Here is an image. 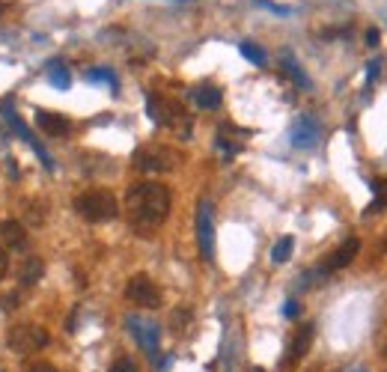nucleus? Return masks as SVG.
Segmentation results:
<instances>
[{"mask_svg":"<svg viewBox=\"0 0 387 372\" xmlns=\"http://www.w3.org/2000/svg\"><path fill=\"white\" fill-rule=\"evenodd\" d=\"M126 212L134 230H155L170 215V191L161 182H140L126 197Z\"/></svg>","mask_w":387,"mask_h":372,"instance_id":"f257e3e1","label":"nucleus"},{"mask_svg":"<svg viewBox=\"0 0 387 372\" xmlns=\"http://www.w3.org/2000/svg\"><path fill=\"white\" fill-rule=\"evenodd\" d=\"M74 212H78L84 220H90V223H105V220L117 218L119 206H117V197L110 191L96 188V191H86L74 200Z\"/></svg>","mask_w":387,"mask_h":372,"instance_id":"f03ea898","label":"nucleus"},{"mask_svg":"<svg viewBox=\"0 0 387 372\" xmlns=\"http://www.w3.org/2000/svg\"><path fill=\"white\" fill-rule=\"evenodd\" d=\"M146 110H149V119L158 122V126H170L179 131L182 140L191 138V119L182 114V107L170 98H161V95H149L146 98Z\"/></svg>","mask_w":387,"mask_h":372,"instance_id":"7ed1b4c3","label":"nucleus"},{"mask_svg":"<svg viewBox=\"0 0 387 372\" xmlns=\"http://www.w3.org/2000/svg\"><path fill=\"white\" fill-rule=\"evenodd\" d=\"M48 331L39 328V325H30V321H24V325H15L9 333V349L15 354H30L36 349H42V345H48Z\"/></svg>","mask_w":387,"mask_h":372,"instance_id":"20e7f679","label":"nucleus"},{"mask_svg":"<svg viewBox=\"0 0 387 372\" xmlns=\"http://www.w3.org/2000/svg\"><path fill=\"white\" fill-rule=\"evenodd\" d=\"M134 164L140 170H146V173H167V170H173L179 164V158L167 146H146L134 155Z\"/></svg>","mask_w":387,"mask_h":372,"instance_id":"39448f33","label":"nucleus"},{"mask_svg":"<svg viewBox=\"0 0 387 372\" xmlns=\"http://www.w3.org/2000/svg\"><path fill=\"white\" fill-rule=\"evenodd\" d=\"M197 241H199V256L211 263L215 256V212H211V203H199L197 206Z\"/></svg>","mask_w":387,"mask_h":372,"instance_id":"423d86ee","label":"nucleus"},{"mask_svg":"<svg viewBox=\"0 0 387 372\" xmlns=\"http://www.w3.org/2000/svg\"><path fill=\"white\" fill-rule=\"evenodd\" d=\"M126 298H129V301H134V304H140V307L155 310L161 304V289L146 274H134L129 280V286H126Z\"/></svg>","mask_w":387,"mask_h":372,"instance_id":"0eeeda50","label":"nucleus"},{"mask_svg":"<svg viewBox=\"0 0 387 372\" xmlns=\"http://www.w3.org/2000/svg\"><path fill=\"white\" fill-rule=\"evenodd\" d=\"M126 325H129V331H131V337L137 340V345H140L146 354H155V352H158V337H161V331H158L155 321L140 319V316H129Z\"/></svg>","mask_w":387,"mask_h":372,"instance_id":"6e6552de","label":"nucleus"},{"mask_svg":"<svg viewBox=\"0 0 387 372\" xmlns=\"http://www.w3.org/2000/svg\"><path fill=\"white\" fill-rule=\"evenodd\" d=\"M4 114H6V122H9V128L15 131L18 138H21L24 143H27V146L33 149V152H36V158L42 161V167H45V170H54V161H51V155H48V149H45V146H42L39 140L33 138V131H30L27 126H24V122H21V117H18V114H12V110H4Z\"/></svg>","mask_w":387,"mask_h":372,"instance_id":"1a4fd4ad","label":"nucleus"},{"mask_svg":"<svg viewBox=\"0 0 387 372\" xmlns=\"http://www.w3.org/2000/svg\"><path fill=\"white\" fill-rule=\"evenodd\" d=\"M319 122L313 117H298V122L292 126V146L295 149H313L319 143Z\"/></svg>","mask_w":387,"mask_h":372,"instance_id":"9d476101","label":"nucleus"},{"mask_svg":"<svg viewBox=\"0 0 387 372\" xmlns=\"http://www.w3.org/2000/svg\"><path fill=\"white\" fill-rule=\"evenodd\" d=\"M0 241H4L9 251H21V247H27V230H24L18 220L6 218L0 223Z\"/></svg>","mask_w":387,"mask_h":372,"instance_id":"9b49d317","label":"nucleus"},{"mask_svg":"<svg viewBox=\"0 0 387 372\" xmlns=\"http://www.w3.org/2000/svg\"><path fill=\"white\" fill-rule=\"evenodd\" d=\"M36 126H39L45 134H51V138H66L72 131V122L60 114H48V110H39L36 114Z\"/></svg>","mask_w":387,"mask_h":372,"instance_id":"f8f14e48","label":"nucleus"},{"mask_svg":"<svg viewBox=\"0 0 387 372\" xmlns=\"http://www.w3.org/2000/svg\"><path fill=\"white\" fill-rule=\"evenodd\" d=\"M310 343H313V325H301L295 331V337H292V343H289V354H286V361L289 364H295V361H301V357L307 354V349H310Z\"/></svg>","mask_w":387,"mask_h":372,"instance_id":"ddd939ff","label":"nucleus"},{"mask_svg":"<svg viewBox=\"0 0 387 372\" xmlns=\"http://www.w3.org/2000/svg\"><path fill=\"white\" fill-rule=\"evenodd\" d=\"M358 251H360V241H358V239H346V241L334 251V256L328 259V265H324V268H328V271H340V268H346V265L358 256Z\"/></svg>","mask_w":387,"mask_h":372,"instance_id":"4468645a","label":"nucleus"},{"mask_svg":"<svg viewBox=\"0 0 387 372\" xmlns=\"http://www.w3.org/2000/svg\"><path fill=\"white\" fill-rule=\"evenodd\" d=\"M42 274H45V265H42V259H36V256H30L27 263L21 265V283L24 286H36V283L42 280Z\"/></svg>","mask_w":387,"mask_h":372,"instance_id":"2eb2a0df","label":"nucleus"},{"mask_svg":"<svg viewBox=\"0 0 387 372\" xmlns=\"http://www.w3.org/2000/svg\"><path fill=\"white\" fill-rule=\"evenodd\" d=\"M48 81H51V86H57V90H69V86H72V72L60 63V60H54V63L48 66Z\"/></svg>","mask_w":387,"mask_h":372,"instance_id":"dca6fc26","label":"nucleus"},{"mask_svg":"<svg viewBox=\"0 0 387 372\" xmlns=\"http://www.w3.org/2000/svg\"><path fill=\"white\" fill-rule=\"evenodd\" d=\"M292 251H295V239H292V235H283V239L271 247V263H277V265L289 263V259H292Z\"/></svg>","mask_w":387,"mask_h":372,"instance_id":"f3484780","label":"nucleus"},{"mask_svg":"<svg viewBox=\"0 0 387 372\" xmlns=\"http://www.w3.org/2000/svg\"><path fill=\"white\" fill-rule=\"evenodd\" d=\"M194 102L203 107V110H211L221 105V90L218 86H199V90L194 93Z\"/></svg>","mask_w":387,"mask_h":372,"instance_id":"a211bd4d","label":"nucleus"},{"mask_svg":"<svg viewBox=\"0 0 387 372\" xmlns=\"http://www.w3.org/2000/svg\"><path fill=\"white\" fill-rule=\"evenodd\" d=\"M372 185V191H376V200L369 203V208L364 215H376V212H384L387 208V179H376V182H369Z\"/></svg>","mask_w":387,"mask_h":372,"instance_id":"6ab92c4d","label":"nucleus"},{"mask_svg":"<svg viewBox=\"0 0 387 372\" xmlns=\"http://www.w3.org/2000/svg\"><path fill=\"white\" fill-rule=\"evenodd\" d=\"M283 69H286V74H289V78L298 84V86H301V90H307V86H310V81H307V74L301 72V69H298L295 66V60H289V57H286L283 60Z\"/></svg>","mask_w":387,"mask_h":372,"instance_id":"aec40b11","label":"nucleus"},{"mask_svg":"<svg viewBox=\"0 0 387 372\" xmlns=\"http://www.w3.org/2000/svg\"><path fill=\"white\" fill-rule=\"evenodd\" d=\"M239 51H242L247 60H251V63H256V66L265 63V51H262L259 45H254V42H242V45H239Z\"/></svg>","mask_w":387,"mask_h":372,"instance_id":"412c9836","label":"nucleus"},{"mask_svg":"<svg viewBox=\"0 0 387 372\" xmlns=\"http://www.w3.org/2000/svg\"><path fill=\"white\" fill-rule=\"evenodd\" d=\"M86 81H105V84H117V74L110 69H90L86 72Z\"/></svg>","mask_w":387,"mask_h":372,"instance_id":"4be33fe9","label":"nucleus"},{"mask_svg":"<svg viewBox=\"0 0 387 372\" xmlns=\"http://www.w3.org/2000/svg\"><path fill=\"white\" fill-rule=\"evenodd\" d=\"M170 321H173V331H185V325L191 321V313H188V310H176Z\"/></svg>","mask_w":387,"mask_h":372,"instance_id":"5701e85b","label":"nucleus"},{"mask_svg":"<svg viewBox=\"0 0 387 372\" xmlns=\"http://www.w3.org/2000/svg\"><path fill=\"white\" fill-rule=\"evenodd\" d=\"M110 372H137V366L129 361V357H119V361L110 366Z\"/></svg>","mask_w":387,"mask_h":372,"instance_id":"b1692460","label":"nucleus"},{"mask_svg":"<svg viewBox=\"0 0 387 372\" xmlns=\"http://www.w3.org/2000/svg\"><path fill=\"white\" fill-rule=\"evenodd\" d=\"M379 72H381V66H379V60H369V66H367V84H372L379 78Z\"/></svg>","mask_w":387,"mask_h":372,"instance_id":"393cba45","label":"nucleus"},{"mask_svg":"<svg viewBox=\"0 0 387 372\" xmlns=\"http://www.w3.org/2000/svg\"><path fill=\"white\" fill-rule=\"evenodd\" d=\"M379 42H381V33H379L376 27H369V30H367V45H369V48H376Z\"/></svg>","mask_w":387,"mask_h":372,"instance_id":"a878e982","label":"nucleus"},{"mask_svg":"<svg viewBox=\"0 0 387 372\" xmlns=\"http://www.w3.org/2000/svg\"><path fill=\"white\" fill-rule=\"evenodd\" d=\"M298 310H301V307H298V301H286L283 316H286V319H295V316H298Z\"/></svg>","mask_w":387,"mask_h":372,"instance_id":"bb28decb","label":"nucleus"},{"mask_svg":"<svg viewBox=\"0 0 387 372\" xmlns=\"http://www.w3.org/2000/svg\"><path fill=\"white\" fill-rule=\"evenodd\" d=\"M18 307V295H4V310H15Z\"/></svg>","mask_w":387,"mask_h":372,"instance_id":"cd10ccee","label":"nucleus"},{"mask_svg":"<svg viewBox=\"0 0 387 372\" xmlns=\"http://www.w3.org/2000/svg\"><path fill=\"white\" fill-rule=\"evenodd\" d=\"M27 372H57V369H54L51 364H45V361H42V364H33Z\"/></svg>","mask_w":387,"mask_h":372,"instance_id":"c85d7f7f","label":"nucleus"},{"mask_svg":"<svg viewBox=\"0 0 387 372\" xmlns=\"http://www.w3.org/2000/svg\"><path fill=\"white\" fill-rule=\"evenodd\" d=\"M6 268H9V256H6V251L0 247V277L6 274Z\"/></svg>","mask_w":387,"mask_h":372,"instance_id":"c756f323","label":"nucleus"},{"mask_svg":"<svg viewBox=\"0 0 387 372\" xmlns=\"http://www.w3.org/2000/svg\"><path fill=\"white\" fill-rule=\"evenodd\" d=\"M346 372H367L364 366H352V369H346Z\"/></svg>","mask_w":387,"mask_h":372,"instance_id":"7c9ffc66","label":"nucleus"},{"mask_svg":"<svg viewBox=\"0 0 387 372\" xmlns=\"http://www.w3.org/2000/svg\"><path fill=\"white\" fill-rule=\"evenodd\" d=\"M4 9H6V6H4V0H0V12H4Z\"/></svg>","mask_w":387,"mask_h":372,"instance_id":"2f4dec72","label":"nucleus"},{"mask_svg":"<svg viewBox=\"0 0 387 372\" xmlns=\"http://www.w3.org/2000/svg\"><path fill=\"white\" fill-rule=\"evenodd\" d=\"M384 354H387V352H384Z\"/></svg>","mask_w":387,"mask_h":372,"instance_id":"473e14b6","label":"nucleus"}]
</instances>
